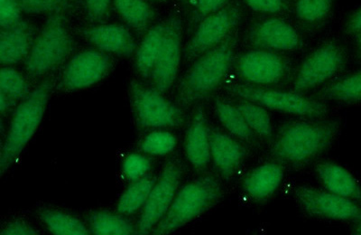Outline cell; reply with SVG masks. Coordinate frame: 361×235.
<instances>
[{
  "label": "cell",
  "mask_w": 361,
  "mask_h": 235,
  "mask_svg": "<svg viewBox=\"0 0 361 235\" xmlns=\"http://www.w3.org/2000/svg\"><path fill=\"white\" fill-rule=\"evenodd\" d=\"M166 40L150 73V85L166 93L175 83L182 60V23L177 18H169Z\"/></svg>",
  "instance_id": "obj_14"
},
{
  "label": "cell",
  "mask_w": 361,
  "mask_h": 235,
  "mask_svg": "<svg viewBox=\"0 0 361 235\" xmlns=\"http://www.w3.org/2000/svg\"><path fill=\"white\" fill-rule=\"evenodd\" d=\"M74 48L72 33L63 14L51 15L25 60V71L33 78L44 76L62 66Z\"/></svg>",
  "instance_id": "obj_5"
},
{
  "label": "cell",
  "mask_w": 361,
  "mask_h": 235,
  "mask_svg": "<svg viewBox=\"0 0 361 235\" xmlns=\"http://www.w3.org/2000/svg\"><path fill=\"white\" fill-rule=\"evenodd\" d=\"M346 51L336 42H329L316 48L305 58L296 73L293 91H310L333 79L346 66Z\"/></svg>",
  "instance_id": "obj_8"
},
{
  "label": "cell",
  "mask_w": 361,
  "mask_h": 235,
  "mask_svg": "<svg viewBox=\"0 0 361 235\" xmlns=\"http://www.w3.org/2000/svg\"><path fill=\"white\" fill-rule=\"evenodd\" d=\"M248 43L257 49L272 52H291L300 49L301 37L288 22L279 18H269L257 22L247 35Z\"/></svg>",
  "instance_id": "obj_15"
},
{
  "label": "cell",
  "mask_w": 361,
  "mask_h": 235,
  "mask_svg": "<svg viewBox=\"0 0 361 235\" xmlns=\"http://www.w3.org/2000/svg\"><path fill=\"white\" fill-rule=\"evenodd\" d=\"M248 8L262 14H277L288 8V0H244Z\"/></svg>",
  "instance_id": "obj_37"
},
{
  "label": "cell",
  "mask_w": 361,
  "mask_h": 235,
  "mask_svg": "<svg viewBox=\"0 0 361 235\" xmlns=\"http://www.w3.org/2000/svg\"><path fill=\"white\" fill-rule=\"evenodd\" d=\"M87 16L92 21L99 22L107 17L113 0H82Z\"/></svg>",
  "instance_id": "obj_38"
},
{
  "label": "cell",
  "mask_w": 361,
  "mask_h": 235,
  "mask_svg": "<svg viewBox=\"0 0 361 235\" xmlns=\"http://www.w3.org/2000/svg\"><path fill=\"white\" fill-rule=\"evenodd\" d=\"M177 138L175 134L163 128L149 132L140 143V149L151 156H166L175 150Z\"/></svg>",
  "instance_id": "obj_30"
},
{
  "label": "cell",
  "mask_w": 361,
  "mask_h": 235,
  "mask_svg": "<svg viewBox=\"0 0 361 235\" xmlns=\"http://www.w3.org/2000/svg\"><path fill=\"white\" fill-rule=\"evenodd\" d=\"M113 5L125 23L135 31H144L154 17L146 0H113Z\"/></svg>",
  "instance_id": "obj_26"
},
{
  "label": "cell",
  "mask_w": 361,
  "mask_h": 235,
  "mask_svg": "<svg viewBox=\"0 0 361 235\" xmlns=\"http://www.w3.org/2000/svg\"><path fill=\"white\" fill-rule=\"evenodd\" d=\"M30 92L27 80L20 73L9 66L3 67L0 73V92L18 102L27 97Z\"/></svg>",
  "instance_id": "obj_32"
},
{
  "label": "cell",
  "mask_w": 361,
  "mask_h": 235,
  "mask_svg": "<svg viewBox=\"0 0 361 235\" xmlns=\"http://www.w3.org/2000/svg\"><path fill=\"white\" fill-rule=\"evenodd\" d=\"M50 80H44L23 99L13 114L0 157V173L5 174L21 155L43 121L51 92Z\"/></svg>",
  "instance_id": "obj_4"
},
{
  "label": "cell",
  "mask_w": 361,
  "mask_h": 235,
  "mask_svg": "<svg viewBox=\"0 0 361 235\" xmlns=\"http://www.w3.org/2000/svg\"><path fill=\"white\" fill-rule=\"evenodd\" d=\"M170 19L153 25L137 47L135 52V66L138 75L144 80H148L157 62L158 54L163 47L169 31Z\"/></svg>",
  "instance_id": "obj_22"
},
{
  "label": "cell",
  "mask_w": 361,
  "mask_h": 235,
  "mask_svg": "<svg viewBox=\"0 0 361 235\" xmlns=\"http://www.w3.org/2000/svg\"><path fill=\"white\" fill-rule=\"evenodd\" d=\"M113 66L112 58L92 48L74 54L64 66L61 86L66 91L90 88L108 76Z\"/></svg>",
  "instance_id": "obj_12"
},
{
  "label": "cell",
  "mask_w": 361,
  "mask_h": 235,
  "mask_svg": "<svg viewBox=\"0 0 361 235\" xmlns=\"http://www.w3.org/2000/svg\"><path fill=\"white\" fill-rule=\"evenodd\" d=\"M235 105L243 114L248 126L259 138V140L272 141L275 133L272 121L266 108L255 102L240 100Z\"/></svg>",
  "instance_id": "obj_28"
},
{
  "label": "cell",
  "mask_w": 361,
  "mask_h": 235,
  "mask_svg": "<svg viewBox=\"0 0 361 235\" xmlns=\"http://www.w3.org/2000/svg\"><path fill=\"white\" fill-rule=\"evenodd\" d=\"M237 37L231 35L219 46L196 58L178 85V99L191 105L208 97L221 85L233 63Z\"/></svg>",
  "instance_id": "obj_2"
},
{
  "label": "cell",
  "mask_w": 361,
  "mask_h": 235,
  "mask_svg": "<svg viewBox=\"0 0 361 235\" xmlns=\"http://www.w3.org/2000/svg\"><path fill=\"white\" fill-rule=\"evenodd\" d=\"M157 178L152 175H147L135 181L131 182L130 186L125 190L118 202V214L131 215L143 209L149 196Z\"/></svg>",
  "instance_id": "obj_25"
},
{
  "label": "cell",
  "mask_w": 361,
  "mask_h": 235,
  "mask_svg": "<svg viewBox=\"0 0 361 235\" xmlns=\"http://www.w3.org/2000/svg\"><path fill=\"white\" fill-rule=\"evenodd\" d=\"M224 195V185L219 176L212 174L198 176L179 190L169 212L152 234L173 233L214 207Z\"/></svg>",
  "instance_id": "obj_3"
},
{
  "label": "cell",
  "mask_w": 361,
  "mask_h": 235,
  "mask_svg": "<svg viewBox=\"0 0 361 235\" xmlns=\"http://www.w3.org/2000/svg\"><path fill=\"white\" fill-rule=\"evenodd\" d=\"M231 0H193V18L200 22L208 16L226 8Z\"/></svg>",
  "instance_id": "obj_36"
},
{
  "label": "cell",
  "mask_w": 361,
  "mask_h": 235,
  "mask_svg": "<svg viewBox=\"0 0 361 235\" xmlns=\"http://www.w3.org/2000/svg\"><path fill=\"white\" fill-rule=\"evenodd\" d=\"M340 131L341 122L331 119L305 118L286 122L271 141V156L282 165H308L333 146Z\"/></svg>",
  "instance_id": "obj_1"
},
{
  "label": "cell",
  "mask_w": 361,
  "mask_h": 235,
  "mask_svg": "<svg viewBox=\"0 0 361 235\" xmlns=\"http://www.w3.org/2000/svg\"><path fill=\"white\" fill-rule=\"evenodd\" d=\"M6 235H35L38 234L37 231L34 229L31 225L22 221H15L8 224L1 231Z\"/></svg>",
  "instance_id": "obj_39"
},
{
  "label": "cell",
  "mask_w": 361,
  "mask_h": 235,
  "mask_svg": "<svg viewBox=\"0 0 361 235\" xmlns=\"http://www.w3.org/2000/svg\"><path fill=\"white\" fill-rule=\"evenodd\" d=\"M215 111L218 120L231 136L243 143L257 147L259 138L248 126L237 106L220 98L216 99Z\"/></svg>",
  "instance_id": "obj_23"
},
{
  "label": "cell",
  "mask_w": 361,
  "mask_h": 235,
  "mask_svg": "<svg viewBox=\"0 0 361 235\" xmlns=\"http://www.w3.org/2000/svg\"><path fill=\"white\" fill-rule=\"evenodd\" d=\"M345 31L351 37H356L361 35V6L351 13L345 23Z\"/></svg>",
  "instance_id": "obj_40"
},
{
  "label": "cell",
  "mask_w": 361,
  "mask_h": 235,
  "mask_svg": "<svg viewBox=\"0 0 361 235\" xmlns=\"http://www.w3.org/2000/svg\"><path fill=\"white\" fill-rule=\"evenodd\" d=\"M353 233L354 234H360L361 235V224H354L353 228Z\"/></svg>",
  "instance_id": "obj_43"
},
{
  "label": "cell",
  "mask_w": 361,
  "mask_h": 235,
  "mask_svg": "<svg viewBox=\"0 0 361 235\" xmlns=\"http://www.w3.org/2000/svg\"><path fill=\"white\" fill-rule=\"evenodd\" d=\"M317 99L341 104H361V70L349 73L322 89Z\"/></svg>",
  "instance_id": "obj_24"
},
{
  "label": "cell",
  "mask_w": 361,
  "mask_h": 235,
  "mask_svg": "<svg viewBox=\"0 0 361 235\" xmlns=\"http://www.w3.org/2000/svg\"><path fill=\"white\" fill-rule=\"evenodd\" d=\"M315 173L327 191L361 203L360 183L344 167L326 161L315 167Z\"/></svg>",
  "instance_id": "obj_21"
},
{
  "label": "cell",
  "mask_w": 361,
  "mask_h": 235,
  "mask_svg": "<svg viewBox=\"0 0 361 235\" xmlns=\"http://www.w3.org/2000/svg\"><path fill=\"white\" fill-rule=\"evenodd\" d=\"M82 37L96 49L128 58L137 52V44L130 29L118 24H102L83 28Z\"/></svg>",
  "instance_id": "obj_17"
},
{
  "label": "cell",
  "mask_w": 361,
  "mask_h": 235,
  "mask_svg": "<svg viewBox=\"0 0 361 235\" xmlns=\"http://www.w3.org/2000/svg\"><path fill=\"white\" fill-rule=\"evenodd\" d=\"M18 2L25 14L51 16L70 11L75 0H18Z\"/></svg>",
  "instance_id": "obj_33"
},
{
  "label": "cell",
  "mask_w": 361,
  "mask_h": 235,
  "mask_svg": "<svg viewBox=\"0 0 361 235\" xmlns=\"http://www.w3.org/2000/svg\"><path fill=\"white\" fill-rule=\"evenodd\" d=\"M151 167L152 164L147 157L140 153H132L125 157L122 163V172L126 179L133 182L148 175Z\"/></svg>",
  "instance_id": "obj_34"
},
{
  "label": "cell",
  "mask_w": 361,
  "mask_h": 235,
  "mask_svg": "<svg viewBox=\"0 0 361 235\" xmlns=\"http://www.w3.org/2000/svg\"><path fill=\"white\" fill-rule=\"evenodd\" d=\"M16 104L17 102L8 97L4 93L0 92V112L2 114H4L9 109L14 107Z\"/></svg>",
  "instance_id": "obj_41"
},
{
  "label": "cell",
  "mask_w": 361,
  "mask_h": 235,
  "mask_svg": "<svg viewBox=\"0 0 361 235\" xmlns=\"http://www.w3.org/2000/svg\"><path fill=\"white\" fill-rule=\"evenodd\" d=\"M185 151L193 169L197 171L207 169L212 160L209 126L202 107L196 109L187 128Z\"/></svg>",
  "instance_id": "obj_18"
},
{
  "label": "cell",
  "mask_w": 361,
  "mask_h": 235,
  "mask_svg": "<svg viewBox=\"0 0 361 235\" xmlns=\"http://www.w3.org/2000/svg\"><path fill=\"white\" fill-rule=\"evenodd\" d=\"M90 231L98 235H130L137 233V227L123 215L99 211L88 219Z\"/></svg>",
  "instance_id": "obj_27"
},
{
  "label": "cell",
  "mask_w": 361,
  "mask_h": 235,
  "mask_svg": "<svg viewBox=\"0 0 361 235\" xmlns=\"http://www.w3.org/2000/svg\"><path fill=\"white\" fill-rule=\"evenodd\" d=\"M39 217L47 229L56 235H87L90 229L79 219L66 212L56 210H43Z\"/></svg>",
  "instance_id": "obj_29"
},
{
  "label": "cell",
  "mask_w": 361,
  "mask_h": 235,
  "mask_svg": "<svg viewBox=\"0 0 361 235\" xmlns=\"http://www.w3.org/2000/svg\"><path fill=\"white\" fill-rule=\"evenodd\" d=\"M130 100L138 127L159 130L179 127L185 121L182 109L151 85L133 80Z\"/></svg>",
  "instance_id": "obj_7"
},
{
  "label": "cell",
  "mask_w": 361,
  "mask_h": 235,
  "mask_svg": "<svg viewBox=\"0 0 361 235\" xmlns=\"http://www.w3.org/2000/svg\"><path fill=\"white\" fill-rule=\"evenodd\" d=\"M334 0H295V13L300 21L316 24L330 14Z\"/></svg>",
  "instance_id": "obj_31"
},
{
  "label": "cell",
  "mask_w": 361,
  "mask_h": 235,
  "mask_svg": "<svg viewBox=\"0 0 361 235\" xmlns=\"http://www.w3.org/2000/svg\"><path fill=\"white\" fill-rule=\"evenodd\" d=\"M236 69L250 85H276L288 76L289 63L276 52L256 49L241 54L236 61Z\"/></svg>",
  "instance_id": "obj_13"
},
{
  "label": "cell",
  "mask_w": 361,
  "mask_h": 235,
  "mask_svg": "<svg viewBox=\"0 0 361 235\" xmlns=\"http://www.w3.org/2000/svg\"><path fill=\"white\" fill-rule=\"evenodd\" d=\"M22 11L18 0H0V25L1 29L11 28L22 20Z\"/></svg>",
  "instance_id": "obj_35"
},
{
  "label": "cell",
  "mask_w": 361,
  "mask_h": 235,
  "mask_svg": "<svg viewBox=\"0 0 361 235\" xmlns=\"http://www.w3.org/2000/svg\"><path fill=\"white\" fill-rule=\"evenodd\" d=\"M182 178L183 169L179 161L167 162L142 209L137 234H149L160 223L175 200Z\"/></svg>",
  "instance_id": "obj_10"
},
{
  "label": "cell",
  "mask_w": 361,
  "mask_h": 235,
  "mask_svg": "<svg viewBox=\"0 0 361 235\" xmlns=\"http://www.w3.org/2000/svg\"><path fill=\"white\" fill-rule=\"evenodd\" d=\"M231 95L259 104L270 111L304 118H324L329 108L320 100L305 97L299 92L279 91L250 85H231L227 87Z\"/></svg>",
  "instance_id": "obj_6"
},
{
  "label": "cell",
  "mask_w": 361,
  "mask_h": 235,
  "mask_svg": "<svg viewBox=\"0 0 361 235\" xmlns=\"http://www.w3.org/2000/svg\"><path fill=\"white\" fill-rule=\"evenodd\" d=\"M295 198L312 217L361 224V203L311 186H299Z\"/></svg>",
  "instance_id": "obj_9"
},
{
  "label": "cell",
  "mask_w": 361,
  "mask_h": 235,
  "mask_svg": "<svg viewBox=\"0 0 361 235\" xmlns=\"http://www.w3.org/2000/svg\"><path fill=\"white\" fill-rule=\"evenodd\" d=\"M285 176L281 163L266 162L255 167L245 176L243 188L245 194L254 201L267 200L276 192Z\"/></svg>",
  "instance_id": "obj_20"
},
{
  "label": "cell",
  "mask_w": 361,
  "mask_h": 235,
  "mask_svg": "<svg viewBox=\"0 0 361 235\" xmlns=\"http://www.w3.org/2000/svg\"><path fill=\"white\" fill-rule=\"evenodd\" d=\"M354 53L357 61L361 63V35L354 37Z\"/></svg>",
  "instance_id": "obj_42"
},
{
  "label": "cell",
  "mask_w": 361,
  "mask_h": 235,
  "mask_svg": "<svg viewBox=\"0 0 361 235\" xmlns=\"http://www.w3.org/2000/svg\"><path fill=\"white\" fill-rule=\"evenodd\" d=\"M209 143L212 160L218 173L226 180L233 179L246 159V147L236 138L216 127H209Z\"/></svg>",
  "instance_id": "obj_16"
},
{
  "label": "cell",
  "mask_w": 361,
  "mask_h": 235,
  "mask_svg": "<svg viewBox=\"0 0 361 235\" xmlns=\"http://www.w3.org/2000/svg\"><path fill=\"white\" fill-rule=\"evenodd\" d=\"M35 40L34 25L25 19L11 28L1 29L0 61L3 66H12L27 59Z\"/></svg>",
  "instance_id": "obj_19"
},
{
  "label": "cell",
  "mask_w": 361,
  "mask_h": 235,
  "mask_svg": "<svg viewBox=\"0 0 361 235\" xmlns=\"http://www.w3.org/2000/svg\"><path fill=\"white\" fill-rule=\"evenodd\" d=\"M240 18V8L236 6H228L200 21L195 33L183 49V57L186 62L195 60L227 40L234 33Z\"/></svg>",
  "instance_id": "obj_11"
}]
</instances>
